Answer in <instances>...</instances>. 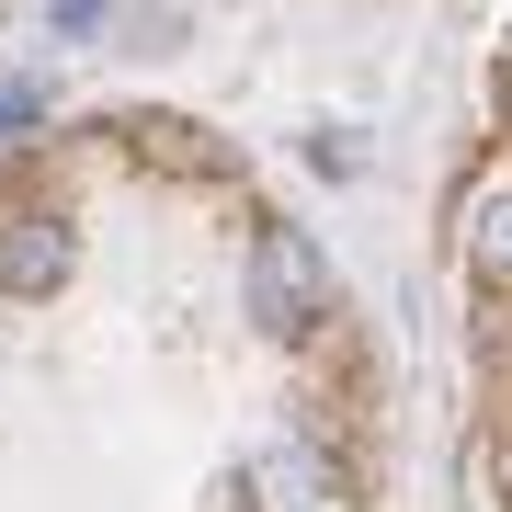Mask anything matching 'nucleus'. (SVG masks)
Listing matches in <instances>:
<instances>
[{
  "label": "nucleus",
  "instance_id": "obj_2",
  "mask_svg": "<svg viewBox=\"0 0 512 512\" xmlns=\"http://www.w3.org/2000/svg\"><path fill=\"white\" fill-rule=\"evenodd\" d=\"M69 262H80L69 217H12V228H0V285H12V296H57Z\"/></svg>",
  "mask_w": 512,
  "mask_h": 512
},
{
  "label": "nucleus",
  "instance_id": "obj_6",
  "mask_svg": "<svg viewBox=\"0 0 512 512\" xmlns=\"http://www.w3.org/2000/svg\"><path fill=\"white\" fill-rule=\"evenodd\" d=\"M46 23H57V35H92V23H103V0H57Z\"/></svg>",
  "mask_w": 512,
  "mask_h": 512
},
{
  "label": "nucleus",
  "instance_id": "obj_5",
  "mask_svg": "<svg viewBox=\"0 0 512 512\" xmlns=\"http://www.w3.org/2000/svg\"><path fill=\"white\" fill-rule=\"evenodd\" d=\"M35 114H46L35 80H0V137H12V126H35Z\"/></svg>",
  "mask_w": 512,
  "mask_h": 512
},
{
  "label": "nucleus",
  "instance_id": "obj_1",
  "mask_svg": "<svg viewBox=\"0 0 512 512\" xmlns=\"http://www.w3.org/2000/svg\"><path fill=\"white\" fill-rule=\"evenodd\" d=\"M319 308H330V285H319V251H308L296 228H262V239H251V319L274 330V342H296V330H308Z\"/></svg>",
  "mask_w": 512,
  "mask_h": 512
},
{
  "label": "nucleus",
  "instance_id": "obj_3",
  "mask_svg": "<svg viewBox=\"0 0 512 512\" xmlns=\"http://www.w3.org/2000/svg\"><path fill=\"white\" fill-rule=\"evenodd\" d=\"M467 262L490 285H512V183H478L467 194Z\"/></svg>",
  "mask_w": 512,
  "mask_h": 512
},
{
  "label": "nucleus",
  "instance_id": "obj_4",
  "mask_svg": "<svg viewBox=\"0 0 512 512\" xmlns=\"http://www.w3.org/2000/svg\"><path fill=\"white\" fill-rule=\"evenodd\" d=\"M330 490V456L319 444H274V501H319Z\"/></svg>",
  "mask_w": 512,
  "mask_h": 512
}]
</instances>
